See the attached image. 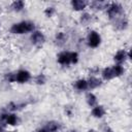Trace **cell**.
Segmentation results:
<instances>
[{
    "mask_svg": "<svg viewBox=\"0 0 132 132\" xmlns=\"http://www.w3.org/2000/svg\"><path fill=\"white\" fill-rule=\"evenodd\" d=\"M35 29V25L30 21H23L20 23H15L11 26L10 32L12 34H25L29 32H33Z\"/></svg>",
    "mask_w": 132,
    "mask_h": 132,
    "instance_id": "cell-1",
    "label": "cell"
},
{
    "mask_svg": "<svg viewBox=\"0 0 132 132\" xmlns=\"http://www.w3.org/2000/svg\"><path fill=\"white\" fill-rule=\"evenodd\" d=\"M58 63L63 66L76 64L78 61V54L76 52H62L58 55Z\"/></svg>",
    "mask_w": 132,
    "mask_h": 132,
    "instance_id": "cell-2",
    "label": "cell"
},
{
    "mask_svg": "<svg viewBox=\"0 0 132 132\" xmlns=\"http://www.w3.org/2000/svg\"><path fill=\"white\" fill-rule=\"evenodd\" d=\"M106 13L109 20H118L123 13V6L120 3H110L106 8Z\"/></svg>",
    "mask_w": 132,
    "mask_h": 132,
    "instance_id": "cell-3",
    "label": "cell"
},
{
    "mask_svg": "<svg viewBox=\"0 0 132 132\" xmlns=\"http://www.w3.org/2000/svg\"><path fill=\"white\" fill-rule=\"evenodd\" d=\"M101 43V36L96 31H91L88 36V45L92 48H96Z\"/></svg>",
    "mask_w": 132,
    "mask_h": 132,
    "instance_id": "cell-4",
    "label": "cell"
},
{
    "mask_svg": "<svg viewBox=\"0 0 132 132\" xmlns=\"http://www.w3.org/2000/svg\"><path fill=\"white\" fill-rule=\"evenodd\" d=\"M45 41V36L41 31L34 30L32 35H31V42L34 45H41Z\"/></svg>",
    "mask_w": 132,
    "mask_h": 132,
    "instance_id": "cell-5",
    "label": "cell"
},
{
    "mask_svg": "<svg viewBox=\"0 0 132 132\" xmlns=\"http://www.w3.org/2000/svg\"><path fill=\"white\" fill-rule=\"evenodd\" d=\"M30 78H31V73L28 70L21 69L18 72H15V81H18L20 84H25V82L29 81Z\"/></svg>",
    "mask_w": 132,
    "mask_h": 132,
    "instance_id": "cell-6",
    "label": "cell"
},
{
    "mask_svg": "<svg viewBox=\"0 0 132 132\" xmlns=\"http://www.w3.org/2000/svg\"><path fill=\"white\" fill-rule=\"evenodd\" d=\"M130 59V54L127 53L125 50H120L117 52V54L113 56V60L117 62V64H120L122 65L123 62L126 61V59Z\"/></svg>",
    "mask_w": 132,
    "mask_h": 132,
    "instance_id": "cell-7",
    "label": "cell"
},
{
    "mask_svg": "<svg viewBox=\"0 0 132 132\" xmlns=\"http://www.w3.org/2000/svg\"><path fill=\"white\" fill-rule=\"evenodd\" d=\"M70 4H71V6L74 10L79 11V10H84L87 7L88 2L85 1V0H72L70 2Z\"/></svg>",
    "mask_w": 132,
    "mask_h": 132,
    "instance_id": "cell-8",
    "label": "cell"
},
{
    "mask_svg": "<svg viewBox=\"0 0 132 132\" xmlns=\"http://www.w3.org/2000/svg\"><path fill=\"white\" fill-rule=\"evenodd\" d=\"M92 116L94 118H97V119H100L102 118L104 114H105V109L102 105H96L92 108V111H91Z\"/></svg>",
    "mask_w": 132,
    "mask_h": 132,
    "instance_id": "cell-9",
    "label": "cell"
},
{
    "mask_svg": "<svg viewBox=\"0 0 132 132\" xmlns=\"http://www.w3.org/2000/svg\"><path fill=\"white\" fill-rule=\"evenodd\" d=\"M87 81H88V89H91V90L96 89L102 85V80L95 76H91Z\"/></svg>",
    "mask_w": 132,
    "mask_h": 132,
    "instance_id": "cell-10",
    "label": "cell"
},
{
    "mask_svg": "<svg viewBox=\"0 0 132 132\" xmlns=\"http://www.w3.org/2000/svg\"><path fill=\"white\" fill-rule=\"evenodd\" d=\"M43 128L47 132H57L60 129V123H58L56 121H50L45 124V126Z\"/></svg>",
    "mask_w": 132,
    "mask_h": 132,
    "instance_id": "cell-11",
    "label": "cell"
},
{
    "mask_svg": "<svg viewBox=\"0 0 132 132\" xmlns=\"http://www.w3.org/2000/svg\"><path fill=\"white\" fill-rule=\"evenodd\" d=\"M102 77L103 79L105 80H110L112 78H114V74H113V71H112V67H106L102 70Z\"/></svg>",
    "mask_w": 132,
    "mask_h": 132,
    "instance_id": "cell-12",
    "label": "cell"
},
{
    "mask_svg": "<svg viewBox=\"0 0 132 132\" xmlns=\"http://www.w3.org/2000/svg\"><path fill=\"white\" fill-rule=\"evenodd\" d=\"M5 124L9 126H14L18 124V117L14 113H6L5 118Z\"/></svg>",
    "mask_w": 132,
    "mask_h": 132,
    "instance_id": "cell-13",
    "label": "cell"
},
{
    "mask_svg": "<svg viewBox=\"0 0 132 132\" xmlns=\"http://www.w3.org/2000/svg\"><path fill=\"white\" fill-rule=\"evenodd\" d=\"M86 100L90 107H94L97 105V97L93 93H88L86 96Z\"/></svg>",
    "mask_w": 132,
    "mask_h": 132,
    "instance_id": "cell-14",
    "label": "cell"
},
{
    "mask_svg": "<svg viewBox=\"0 0 132 132\" xmlns=\"http://www.w3.org/2000/svg\"><path fill=\"white\" fill-rule=\"evenodd\" d=\"M90 6L95 8V9H103V8H107L108 6V3L107 2H104V1H93L90 3Z\"/></svg>",
    "mask_w": 132,
    "mask_h": 132,
    "instance_id": "cell-15",
    "label": "cell"
},
{
    "mask_svg": "<svg viewBox=\"0 0 132 132\" xmlns=\"http://www.w3.org/2000/svg\"><path fill=\"white\" fill-rule=\"evenodd\" d=\"M74 87L78 91H85V90L88 89V81L86 79H78V80L75 81Z\"/></svg>",
    "mask_w": 132,
    "mask_h": 132,
    "instance_id": "cell-16",
    "label": "cell"
},
{
    "mask_svg": "<svg viewBox=\"0 0 132 132\" xmlns=\"http://www.w3.org/2000/svg\"><path fill=\"white\" fill-rule=\"evenodd\" d=\"M111 67H112V71H113L114 77H119V76L123 75L124 72H125L124 67H123L122 65H120V64H116V65H113V66H111Z\"/></svg>",
    "mask_w": 132,
    "mask_h": 132,
    "instance_id": "cell-17",
    "label": "cell"
},
{
    "mask_svg": "<svg viewBox=\"0 0 132 132\" xmlns=\"http://www.w3.org/2000/svg\"><path fill=\"white\" fill-rule=\"evenodd\" d=\"M25 7V2L22 1V0H18V1H14L12 2L11 4V8L14 10V11H21L23 10Z\"/></svg>",
    "mask_w": 132,
    "mask_h": 132,
    "instance_id": "cell-18",
    "label": "cell"
},
{
    "mask_svg": "<svg viewBox=\"0 0 132 132\" xmlns=\"http://www.w3.org/2000/svg\"><path fill=\"white\" fill-rule=\"evenodd\" d=\"M116 26H117V28L118 29H120V30H124V29H126L127 27H128V21L124 18H121V19H118L117 20V23H116Z\"/></svg>",
    "mask_w": 132,
    "mask_h": 132,
    "instance_id": "cell-19",
    "label": "cell"
},
{
    "mask_svg": "<svg viewBox=\"0 0 132 132\" xmlns=\"http://www.w3.org/2000/svg\"><path fill=\"white\" fill-rule=\"evenodd\" d=\"M35 81H36V84H38V85H44V84H45V81H46L45 75H44V74H42V73L38 74V75L35 77Z\"/></svg>",
    "mask_w": 132,
    "mask_h": 132,
    "instance_id": "cell-20",
    "label": "cell"
},
{
    "mask_svg": "<svg viewBox=\"0 0 132 132\" xmlns=\"http://www.w3.org/2000/svg\"><path fill=\"white\" fill-rule=\"evenodd\" d=\"M91 15L89 14V13H82L81 14V16H80V23L82 24V25H87L90 21H91Z\"/></svg>",
    "mask_w": 132,
    "mask_h": 132,
    "instance_id": "cell-21",
    "label": "cell"
},
{
    "mask_svg": "<svg viewBox=\"0 0 132 132\" xmlns=\"http://www.w3.org/2000/svg\"><path fill=\"white\" fill-rule=\"evenodd\" d=\"M5 79L8 81V82H14L15 81V72H9V73H6L5 74Z\"/></svg>",
    "mask_w": 132,
    "mask_h": 132,
    "instance_id": "cell-22",
    "label": "cell"
},
{
    "mask_svg": "<svg viewBox=\"0 0 132 132\" xmlns=\"http://www.w3.org/2000/svg\"><path fill=\"white\" fill-rule=\"evenodd\" d=\"M56 41L59 42V43H63L65 41V35H64L63 32L57 33V35H56Z\"/></svg>",
    "mask_w": 132,
    "mask_h": 132,
    "instance_id": "cell-23",
    "label": "cell"
},
{
    "mask_svg": "<svg viewBox=\"0 0 132 132\" xmlns=\"http://www.w3.org/2000/svg\"><path fill=\"white\" fill-rule=\"evenodd\" d=\"M54 13H55V8H54V7H46V8L44 9V14H45V16H47V18L53 16Z\"/></svg>",
    "mask_w": 132,
    "mask_h": 132,
    "instance_id": "cell-24",
    "label": "cell"
},
{
    "mask_svg": "<svg viewBox=\"0 0 132 132\" xmlns=\"http://www.w3.org/2000/svg\"><path fill=\"white\" fill-rule=\"evenodd\" d=\"M37 132H47V131H46L44 128H40V129L37 130Z\"/></svg>",
    "mask_w": 132,
    "mask_h": 132,
    "instance_id": "cell-25",
    "label": "cell"
},
{
    "mask_svg": "<svg viewBox=\"0 0 132 132\" xmlns=\"http://www.w3.org/2000/svg\"><path fill=\"white\" fill-rule=\"evenodd\" d=\"M105 132H113V131H112L110 128H108V127H107V128L105 129Z\"/></svg>",
    "mask_w": 132,
    "mask_h": 132,
    "instance_id": "cell-26",
    "label": "cell"
},
{
    "mask_svg": "<svg viewBox=\"0 0 132 132\" xmlns=\"http://www.w3.org/2000/svg\"><path fill=\"white\" fill-rule=\"evenodd\" d=\"M88 132H97V131H96V130H93V129H91V130H89Z\"/></svg>",
    "mask_w": 132,
    "mask_h": 132,
    "instance_id": "cell-27",
    "label": "cell"
},
{
    "mask_svg": "<svg viewBox=\"0 0 132 132\" xmlns=\"http://www.w3.org/2000/svg\"><path fill=\"white\" fill-rule=\"evenodd\" d=\"M0 132H3V127L0 126Z\"/></svg>",
    "mask_w": 132,
    "mask_h": 132,
    "instance_id": "cell-28",
    "label": "cell"
},
{
    "mask_svg": "<svg viewBox=\"0 0 132 132\" xmlns=\"http://www.w3.org/2000/svg\"><path fill=\"white\" fill-rule=\"evenodd\" d=\"M68 132H77V131H76V130H69Z\"/></svg>",
    "mask_w": 132,
    "mask_h": 132,
    "instance_id": "cell-29",
    "label": "cell"
}]
</instances>
